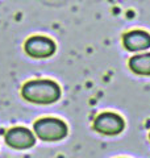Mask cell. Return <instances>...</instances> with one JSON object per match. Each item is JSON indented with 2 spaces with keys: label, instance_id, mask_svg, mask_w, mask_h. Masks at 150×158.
Wrapping results in <instances>:
<instances>
[{
  "label": "cell",
  "instance_id": "3957f363",
  "mask_svg": "<svg viewBox=\"0 0 150 158\" xmlns=\"http://www.w3.org/2000/svg\"><path fill=\"white\" fill-rule=\"evenodd\" d=\"M125 128L124 118L113 112H103L95 118L94 129L107 136H116Z\"/></svg>",
  "mask_w": 150,
  "mask_h": 158
},
{
  "label": "cell",
  "instance_id": "ba28073f",
  "mask_svg": "<svg viewBox=\"0 0 150 158\" xmlns=\"http://www.w3.org/2000/svg\"><path fill=\"white\" fill-rule=\"evenodd\" d=\"M149 137H150V135H149Z\"/></svg>",
  "mask_w": 150,
  "mask_h": 158
},
{
  "label": "cell",
  "instance_id": "52a82bcc",
  "mask_svg": "<svg viewBox=\"0 0 150 158\" xmlns=\"http://www.w3.org/2000/svg\"><path fill=\"white\" fill-rule=\"evenodd\" d=\"M129 67L137 75L150 77V53L134 56L129 59Z\"/></svg>",
  "mask_w": 150,
  "mask_h": 158
},
{
  "label": "cell",
  "instance_id": "6da1fadb",
  "mask_svg": "<svg viewBox=\"0 0 150 158\" xmlns=\"http://www.w3.org/2000/svg\"><path fill=\"white\" fill-rule=\"evenodd\" d=\"M21 95L25 100L36 104H52L61 98V88L50 79L29 81L23 86Z\"/></svg>",
  "mask_w": 150,
  "mask_h": 158
},
{
  "label": "cell",
  "instance_id": "7a4b0ae2",
  "mask_svg": "<svg viewBox=\"0 0 150 158\" xmlns=\"http://www.w3.org/2000/svg\"><path fill=\"white\" fill-rule=\"evenodd\" d=\"M33 129L40 140L46 142L63 140L67 136V125L59 118L53 117L40 118L38 121L34 123Z\"/></svg>",
  "mask_w": 150,
  "mask_h": 158
},
{
  "label": "cell",
  "instance_id": "8992f818",
  "mask_svg": "<svg viewBox=\"0 0 150 158\" xmlns=\"http://www.w3.org/2000/svg\"><path fill=\"white\" fill-rule=\"evenodd\" d=\"M123 45L128 52H142L150 48V34L145 31H131L124 34Z\"/></svg>",
  "mask_w": 150,
  "mask_h": 158
},
{
  "label": "cell",
  "instance_id": "5b68a950",
  "mask_svg": "<svg viewBox=\"0 0 150 158\" xmlns=\"http://www.w3.org/2000/svg\"><path fill=\"white\" fill-rule=\"evenodd\" d=\"M6 142L8 146L13 148V149H19V150H24V149H29L36 144V138L34 135L28 131L27 128H21V127H16L12 128L6 133Z\"/></svg>",
  "mask_w": 150,
  "mask_h": 158
},
{
  "label": "cell",
  "instance_id": "277c9868",
  "mask_svg": "<svg viewBox=\"0 0 150 158\" xmlns=\"http://www.w3.org/2000/svg\"><path fill=\"white\" fill-rule=\"evenodd\" d=\"M24 49L32 58H49L56 53V44L49 37L33 36L27 40Z\"/></svg>",
  "mask_w": 150,
  "mask_h": 158
}]
</instances>
